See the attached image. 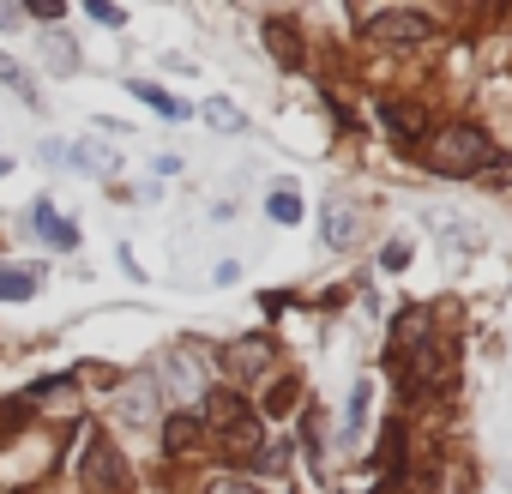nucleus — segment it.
<instances>
[{
    "instance_id": "nucleus-7",
    "label": "nucleus",
    "mask_w": 512,
    "mask_h": 494,
    "mask_svg": "<svg viewBox=\"0 0 512 494\" xmlns=\"http://www.w3.org/2000/svg\"><path fill=\"white\" fill-rule=\"evenodd\" d=\"M163 380H169L175 392H187V398H199V392H205V368H199V356H193V350H169V356H163Z\"/></svg>"
},
{
    "instance_id": "nucleus-28",
    "label": "nucleus",
    "mask_w": 512,
    "mask_h": 494,
    "mask_svg": "<svg viewBox=\"0 0 512 494\" xmlns=\"http://www.w3.org/2000/svg\"><path fill=\"white\" fill-rule=\"evenodd\" d=\"M91 19H97V25H121V13H115V7H103V0H91Z\"/></svg>"
},
{
    "instance_id": "nucleus-24",
    "label": "nucleus",
    "mask_w": 512,
    "mask_h": 494,
    "mask_svg": "<svg viewBox=\"0 0 512 494\" xmlns=\"http://www.w3.org/2000/svg\"><path fill=\"white\" fill-rule=\"evenodd\" d=\"M211 494H260V488H253V482H235V476H217Z\"/></svg>"
},
{
    "instance_id": "nucleus-19",
    "label": "nucleus",
    "mask_w": 512,
    "mask_h": 494,
    "mask_svg": "<svg viewBox=\"0 0 512 494\" xmlns=\"http://www.w3.org/2000/svg\"><path fill=\"white\" fill-rule=\"evenodd\" d=\"M199 115H205L217 133H241V127H247V121H241V109H235V103H223V97H205V109H199Z\"/></svg>"
},
{
    "instance_id": "nucleus-13",
    "label": "nucleus",
    "mask_w": 512,
    "mask_h": 494,
    "mask_svg": "<svg viewBox=\"0 0 512 494\" xmlns=\"http://www.w3.org/2000/svg\"><path fill=\"white\" fill-rule=\"evenodd\" d=\"M127 91H133V97H139L145 109H157V115H169V121H181V115H187V103H181V97H169L163 85H145V79H133Z\"/></svg>"
},
{
    "instance_id": "nucleus-16",
    "label": "nucleus",
    "mask_w": 512,
    "mask_h": 494,
    "mask_svg": "<svg viewBox=\"0 0 512 494\" xmlns=\"http://www.w3.org/2000/svg\"><path fill=\"white\" fill-rule=\"evenodd\" d=\"M43 61H49V73H79V49H73L61 31L43 37Z\"/></svg>"
},
{
    "instance_id": "nucleus-18",
    "label": "nucleus",
    "mask_w": 512,
    "mask_h": 494,
    "mask_svg": "<svg viewBox=\"0 0 512 494\" xmlns=\"http://www.w3.org/2000/svg\"><path fill=\"white\" fill-rule=\"evenodd\" d=\"M266 211H272V223H296V217H302V193H296L290 181H278L272 199H266Z\"/></svg>"
},
{
    "instance_id": "nucleus-1",
    "label": "nucleus",
    "mask_w": 512,
    "mask_h": 494,
    "mask_svg": "<svg viewBox=\"0 0 512 494\" xmlns=\"http://www.w3.org/2000/svg\"><path fill=\"white\" fill-rule=\"evenodd\" d=\"M488 157H494V145H488V133H482V127H446V133L434 139V169H440V175H452V181L476 175Z\"/></svg>"
},
{
    "instance_id": "nucleus-5",
    "label": "nucleus",
    "mask_w": 512,
    "mask_h": 494,
    "mask_svg": "<svg viewBox=\"0 0 512 494\" xmlns=\"http://www.w3.org/2000/svg\"><path fill=\"white\" fill-rule=\"evenodd\" d=\"M368 37L410 49V43H428V37H434V19H428V13H374V19H368Z\"/></svg>"
},
{
    "instance_id": "nucleus-10",
    "label": "nucleus",
    "mask_w": 512,
    "mask_h": 494,
    "mask_svg": "<svg viewBox=\"0 0 512 494\" xmlns=\"http://www.w3.org/2000/svg\"><path fill=\"white\" fill-rule=\"evenodd\" d=\"M31 223H37V235H43L49 247H79V223L55 217V205H49V199H37V205H31Z\"/></svg>"
},
{
    "instance_id": "nucleus-20",
    "label": "nucleus",
    "mask_w": 512,
    "mask_h": 494,
    "mask_svg": "<svg viewBox=\"0 0 512 494\" xmlns=\"http://www.w3.org/2000/svg\"><path fill=\"white\" fill-rule=\"evenodd\" d=\"M25 410H31L25 398H0V446H7V440L25 428Z\"/></svg>"
},
{
    "instance_id": "nucleus-8",
    "label": "nucleus",
    "mask_w": 512,
    "mask_h": 494,
    "mask_svg": "<svg viewBox=\"0 0 512 494\" xmlns=\"http://www.w3.org/2000/svg\"><path fill=\"white\" fill-rule=\"evenodd\" d=\"M223 362H229L241 380L266 374V362H272V338H241V344H229V350H223Z\"/></svg>"
},
{
    "instance_id": "nucleus-9",
    "label": "nucleus",
    "mask_w": 512,
    "mask_h": 494,
    "mask_svg": "<svg viewBox=\"0 0 512 494\" xmlns=\"http://www.w3.org/2000/svg\"><path fill=\"white\" fill-rule=\"evenodd\" d=\"M380 121L410 145V139H422V127H428V115H422V103H398V97H380Z\"/></svg>"
},
{
    "instance_id": "nucleus-17",
    "label": "nucleus",
    "mask_w": 512,
    "mask_h": 494,
    "mask_svg": "<svg viewBox=\"0 0 512 494\" xmlns=\"http://www.w3.org/2000/svg\"><path fill=\"white\" fill-rule=\"evenodd\" d=\"M380 470H386V482H398V476H404V428H398V422H386V440H380Z\"/></svg>"
},
{
    "instance_id": "nucleus-23",
    "label": "nucleus",
    "mask_w": 512,
    "mask_h": 494,
    "mask_svg": "<svg viewBox=\"0 0 512 494\" xmlns=\"http://www.w3.org/2000/svg\"><path fill=\"white\" fill-rule=\"evenodd\" d=\"M380 266H386V272H404V266H410V247H404V241H392L386 254H380Z\"/></svg>"
},
{
    "instance_id": "nucleus-21",
    "label": "nucleus",
    "mask_w": 512,
    "mask_h": 494,
    "mask_svg": "<svg viewBox=\"0 0 512 494\" xmlns=\"http://www.w3.org/2000/svg\"><path fill=\"white\" fill-rule=\"evenodd\" d=\"M0 79H7V85H13V91H19V97H25V103H43V97H37V91H31V79H25V67H19V61H13V55H0Z\"/></svg>"
},
{
    "instance_id": "nucleus-22",
    "label": "nucleus",
    "mask_w": 512,
    "mask_h": 494,
    "mask_svg": "<svg viewBox=\"0 0 512 494\" xmlns=\"http://www.w3.org/2000/svg\"><path fill=\"white\" fill-rule=\"evenodd\" d=\"M296 398H302V392H296V380H278V386H272V398H266V416H290V410H296Z\"/></svg>"
},
{
    "instance_id": "nucleus-14",
    "label": "nucleus",
    "mask_w": 512,
    "mask_h": 494,
    "mask_svg": "<svg viewBox=\"0 0 512 494\" xmlns=\"http://www.w3.org/2000/svg\"><path fill=\"white\" fill-rule=\"evenodd\" d=\"M266 43H272V55H278L284 67H302V37H296L284 19H272V25H266Z\"/></svg>"
},
{
    "instance_id": "nucleus-4",
    "label": "nucleus",
    "mask_w": 512,
    "mask_h": 494,
    "mask_svg": "<svg viewBox=\"0 0 512 494\" xmlns=\"http://www.w3.org/2000/svg\"><path fill=\"white\" fill-rule=\"evenodd\" d=\"M205 422H211V428L223 434V446H235V452H247L253 440H260V422H253V410H241L235 392H217L211 410H205Z\"/></svg>"
},
{
    "instance_id": "nucleus-25",
    "label": "nucleus",
    "mask_w": 512,
    "mask_h": 494,
    "mask_svg": "<svg viewBox=\"0 0 512 494\" xmlns=\"http://www.w3.org/2000/svg\"><path fill=\"white\" fill-rule=\"evenodd\" d=\"M37 157H43V163H55V169H61V163H67V145H61V139H43V151H37Z\"/></svg>"
},
{
    "instance_id": "nucleus-3",
    "label": "nucleus",
    "mask_w": 512,
    "mask_h": 494,
    "mask_svg": "<svg viewBox=\"0 0 512 494\" xmlns=\"http://www.w3.org/2000/svg\"><path fill=\"white\" fill-rule=\"evenodd\" d=\"M115 416H121V428H151V422L163 416V386H157L151 374H133V380L115 392Z\"/></svg>"
},
{
    "instance_id": "nucleus-15",
    "label": "nucleus",
    "mask_w": 512,
    "mask_h": 494,
    "mask_svg": "<svg viewBox=\"0 0 512 494\" xmlns=\"http://www.w3.org/2000/svg\"><path fill=\"white\" fill-rule=\"evenodd\" d=\"M199 434H205V422H199V416H169V434H163V446L181 458V452H193V446H199Z\"/></svg>"
},
{
    "instance_id": "nucleus-26",
    "label": "nucleus",
    "mask_w": 512,
    "mask_h": 494,
    "mask_svg": "<svg viewBox=\"0 0 512 494\" xmlns=\"http://www.w3.org/2000/svg\"><path fill=\"white\" fill-rule=\"evenodd\" d=\"M31 13H37L43 25H55V19H61V0H31Z\"/></svg>"
},
{
    "instance_id": "nucleus-2",
    "label": "nucleus",
    "mask_w": 512,
    "mask_h": 494,
    "mask_svg": "<svg viewBox=\"0 0 512 494\" xmlns=\"http://www.w3.org/2000/svg\"><path fill=\"white\" fill-rule=\"evenodd\" d=\"M79 482L91 494H133V476H127V458L115 452L109 434H91L85 440V458H79Z\"/></svg>"
},
{
    "instance_id": "nucleus-11",
    "label": "nucleus",
    "mask_w": 512,
    "mask_h": 494,
    "mask_svg": "<svg viewBox=\"0 0 512 494\" xmlns=\"http://www.w3.org/2000/svg\"><path fill=\"white\" fill-rule=\"evenodd\" d=\"M37 284H43L37 266H0V302H31Z\"/></svg>"
},
{
    "instance_id": "nucleus-12",
    "label": "nucleus",
    "mask_w": 512,
    "mask_h": 494,
    "mask_svg": "<svg viewBox=\"0 0 512 494\" xmlns=\"http://www.w3.org/2000/svg\"><path fill=\"white\" fill-rule=\"evenodd\" d=\"M368 404H374V380H356V386H350V404H344V434H338L344 446L362 434V422H368Z\"/></svg>"
},
{
    "instance_id": "nucleus-27",
    "label": "nucleus",
    "mask_w": 512,
    "mask_h": 494,
    "mask_svg": "<svg viewBox=\"0 0 512 494\" xmlns=\"http://www.w3.org/2000/svg\"><path fill=\"white\" fill-rule=\"evenodd\" d=\"M13 25H25V13L13 7V0H0V31H13Z\"/></svg>"
},
{
    "instance_id": "nucleus-6",
    "label": "nucleus",
    "mask_w": 512,
    "mask_h": 494,
    "mask_svg": "<svg viewBox=\"0 0 512 494\" xmlns=\"http://www.w3.org/2000/svg\"><path fill=\"white\" fill-rule=\"evenodd\" d=\"M320 235H326V247H350V241H356V205L332 193V199L320 205Z\"/></svg>"
}]
</instances>
